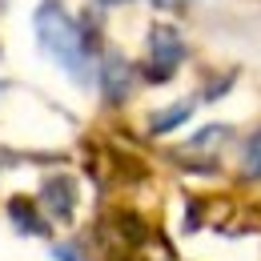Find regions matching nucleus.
<instances>
[{
    "mask_svg": "<svg viewBox=\"0 0 261 261\" xmlns=\"http://www.w3.org/2000/svg\"><path fill=\"white\" fill-rule=\"evenodd\" d=\"M33 29H36V40H40V53L53 65L65 68L76 85H89L97 76L89 36H85V29L68 16L57 0H40V8H36V16H33Z\"/></svg>",
    "mask_w": 261,
    "mask_h": 261,
    "instance_id": "f257e3e1",
    "label": "nucleus"
},
{
    "mask_svg": "<svg viewBox=\"0 0 261 261\" xmlns=\"http://www.w3.org/2000/svg\"><path fill=\"white\" fill-rule=\"evenodd\" d=\"M185 40L177 29H169V24H153L149 29V48H145V65H141V76L145 81H153V85H165V81H173V72L181 68L185 61Z\"/></svg>",
    "mask_w": 261,
    "mask_h": 261,
    "instance_id": "f03ea898",
    "label": "nucleus"
},
{
    "mask_svg": "<svg viewBox=\"0 0 261 261\" xmlns=\"http://www.w3.org/2000/svg\"><path fill=\"white\" fill-rule=\"evenodd\" d=\"M40 205H44V213L53 221H72V213H76V185H72V177H65V173L48 177L40 185Z\"/></svg>",
    "mask_w": 261,
    "mask_h": 261,
    "instance_id": "7ed1b4c3",
    "label": "nucleus"
},
{
    "mask_svg": "<svg viewBox=\"0 0 261 261\" xmlns=\"http://www.w3.org/2000/svg\"><path fill=\"white\" fill-rule=\"evenodd\" d=\"M100 93H105V100H125L129 97V89H133V68L129 61H121V57H105L100 61Z\"/></svg>",
    "mask_w": 261,
    "mask_h": 261,
    "instance_id": "20e7f679",
    "label": "nucleus"
},
{
    "mask_svg": "<svg viewBox=\"0 0 261 261\" xmlns=\"http://www.w3.org/2000/svg\"><path fill=\"white\" fill-rule=\"evenodd\" d=\"M8 217H12V225L20 229V233H29V237H48V221L36 213V205L24 201V197H12L8 201Z\"/></svg>",
    "mask_w": 261,
    "mask_h": 261,
    "instance_id": "39448f33",
    "label": "nucleus"
},
{
    "mask_svg": "<svg viewBox=\"0 0 261 261\" xmlns=\"http://www.w3.org/2000/svg\"><path fill=\"white\" fill-rule=\"evenodd\" d=\"M197 100H177V105H169V109H161V113H153L149 117V133H157V137H165V133L181 129L189 117H193Z\"/></svg>",
    "mask_w": 261,
    "mask_h": 261,
    "instance_id": "423d86ee",
    "label": "nucleus"
},
{
    "mask_svg": "<svg viewBox=\"0 0 261 261\" xmlns=\"http://www.w3.org/2000/svg\"><path fill=\"white\" fill-rule=\"evenodd\" d=\"M241 173L245 177H261V129H253L241 145Z\"/></svg>",
    "mask_w": 261,
    "mask_h": 261,
    "instance_id": "0eeeda50",
    "label": "nucleus"
},
{
    "mask_svg": "<svg viewBox=\"0 0 261 261\" xmlns=\"http://www.w3.org/2000/svg\"><path fill=\"white\" fill-rule=\"evenodd\" d=\"M229 125H209V129H201V133H193V141H189V153H197V149H213V145H221L229 137Z\"/></svg>",
    "mask_w": 261,
    "mask_h": 261,
    "instance_id": "6e6552de",
    "label": "nucleus"
},
{
    "mask_svg": "<svg viewBox=\"0 0 261 261\" xmlns=\"http://www.w3.org/2000/svg\"><path fill=\"white\" fill-rule=\"evenodd\" d=\"M53 257H57V261H89V257H85V249H81L76 241H65V245H53Z\"/></svg>",
    "mask_w": 261,
    "mask_h": 261,
    "instance_id": "1a4fd4ad",
    "label": "nucleus"
},
{
    "mask_svg": "<svg viewBox=\"0 0 261 261\" xmlns=\"http://www.w3.org/2000/svg\"><path fill=\"white\" fill-rule=\"evenodd\" d=\"M157 8H177V4H189V0H153Z\"/></svg>",
    "mask_w": 261,
    "mask_h": 261,
    "instance_id": "9d476101",
    "label": "nucleus"
},
{
    "mask_svg": "<svg viewBox=\"0 0 261 261\" xmlns=\"http://www.w3.org/2000/svg\"><path fill=\"white\" fill-rule=\"evenodd\" d=\"M97 4H109V8H117V4H129V0H97Z\"/></svg>",
    "mask_w": 261,
    "mask_h": 261,
    "instance_id": "9b49d317",
    "label": "nucleus"
}]
</instances>
